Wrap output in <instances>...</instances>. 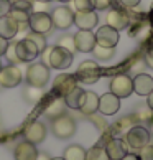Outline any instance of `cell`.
I'll list each match as a JSON object with an SVG mask.
<instances>
[{"mask_svg": "<svg viewBox=\"0 0 153 160\" xmlns=\"http://www.w3.org/2000/svg\"><path fill=\"white\" fill-rule=\"evenodd\" d=\"M97 108H99V96L94 91H86L84 102H82L79 111H82L87 116H91V114H94V112L97 111Z\"/></svg>", "mask_w": 153, "mask_h": 160, "instance_id": "cb8c5ba5", "label": "cell"}, {"mask_svg": "<svg viewBox=\"0 0 153 160\" xmlns=\"http://www.w3.org/2000/svg\"><path fill=\"white\" fill-rule=\"evenodd\" d=\"M74 10L76 12H92L94 8V0H73Z\"/></svg>", "mask_w": 153, "mask_h": 160, "instance_id": "f546056e", "label": "cell"}, {"mask_svg": "<svg viewBox=\"0 0 153 160\" xmlns=\"http://www.w3.org/2000/svg\"><path fill=\"white\" fill-rule=\"evenodd\" d=\"M119 2L123 5V7H127V8H133V7H137V5L140 3V0H119Z\"/></svg>", "mask_w": 153, "mask_h": 160, "instance_id": "74e56055", "label": "cell"}, {"mask_svg": "<svg viewBox=\"0 0 153 160\" xmlns=\"http://www.w3.org/2000/svg\"><path fill=\"white\" fill-rule=\"evenodd\" d=\"M7 46H8V40H5L0 37V56L5 55V50H7Z\"/></svg>", "mask_w": 153, "mask_h": 160, "instance_id": "ab89813d", "label": "cell"}, {"mask_svg": "<svg viewBox=\"0 0 153 160\" xmlns=\"http://www.w3.org/2000/svg\"><path fill=\"white\" fill-rule=\"evenodd\" d=\"M125 144L130 149L140 150L146 144H150V130L143 126H132L125 132Z\"/></svg>", "mask_w": 153, "mask_h": 160, "instance_id": "7a4b0ae2", "label": "cell"}, {"mask_svg": "<svg viewBox=\"0 0 153 160\" xmlns=\"http://www.w3.org/2000/svg\"><path fill=\"white\" fill-rule=\"evenodd\" d=\"M12 8V2L10 0H0V18L5 15H8V12Z\"/></svg>", "mask_w": 153, "mask_h": 160, "instance_id": "8d00e7d4", "label": "cell"}, {"mask_svg": "<svg viewBox=\"0 0 153 160\" xmlns=\"http://www.w3.org/2000/svg\"><path fill=\"white\" fill-rule=\"evenodd\" d=\"M110 160H122L128 153V145L122 139H109L104 145Z\"/></svg>", "mask_w": 153, "mask_h": 160, "instance_id": "2e32d148", "label": "cell"}, {"mask_svg": "<svg viewBox=\"0 0 153 160\" xmlns=\"http://www.w3.org/2000/svg\"><path fill=\"white\" fill-rule=\"evenodd\" d=\"M120 109V99L112 92H105L99 98V108L97 111L104 116H114Z\"/></svg>", "mask_w": 153, "mask_h": 160, "instance_id": "9a60e30c", "label": "cell"}, {"mask_svg": "<svg viewBox=\"0 0 153 160\" xmlns=\"http://www.w3.org/2000/svg\"><path fill=\"white\" fill-rule=\"evenodd\" d=\"M74 60L73 53L63 48V46L56 45V46H51V51H50V68H55V69H68L71 66V63Z\"/></svg>", "mask_w": 153, "mask_h": 160, "instance_id": "5b68a950", "label": "cell"}, {"mask_svg": "<svg viewBox=\"0 0 153 160\" xmlns=\"http://www.w3.org/2000/svg\"><path fill=\"white\" fill-rule=\"evenodd\" d=\"M50 81V68L43 63H35L26 68V82L28 86L45 88Z\"/></svg>", "mask_w": 153, "mask_h": 160, "instance_id": "6da1fadb", "label": "cell"}, {"mask_svg": "<svg viewBox=\"0 0 153 160\" xmlns=\"http://www.w3.org/2000/svg\"><path fill=\"white\" fill-rule=\"evenodd\" d=\"M99 15L96 12H74V25L79 30H92L97 27Z\"/></svg>", "mask_w": 153, "mask_h": 160, "instance_id": "ac0fdd59", "label": "cell"}, {"mask_svg": "<svg viewBox=\"0 0 153 160\" xmlns=\"http://www.w3.org/2000/svg\"><path fill=\"white\" fill-rule=\"evenodd\" d=\"M20 30V23L15 22L12 17L5 15L0 18V37L5 40H13Z\"/></svg>", "mask_w": 153, "mask_h": 160, "instance_id": "ffe728a7", "label": "cell"}, {"mask_svg": "<svg viewBox=\"0 0 153 160\" xmlns=\"http://www.w3.org/2000/svg\"><path fill=\"white\" fill-rule=\"evenodd\" d=\"M114 51H115V48H105V46H101L97 43L92 50V53L96 55L97 60H110V58L114 56Z\"/></svg>", "mask_w": 153, "mask_h": 160, "instance_id": "4316f807", "label": "cell"}, {"mask_svg": "<svg viewBox=\"0 0 153 160\" xmlns=\"http://www.w3.org/2000/svg\"><path fill=\"white\" fill-rule=\"evenodd\" d=\"M50 160H64L63 157H55V158H50Z\"/></svg>", "mask_w": 153, "mask_h": 160, "instance_id": "bcb514c9", "label": "cell"}, {"mask_svg": "<svg viewBox=\"0 0 153 160\" xmlns=\"http://www.w3.org/2000/svg\"><path fill=\"white\" fill-rule=\"evenodd\" d=\"M86 160H110L107 152H105V149L102 145H94L92 149L86 150Z\"/></svg>", "mask_w": 153, "mask_h": 160, "instance_id": "484cf974", "label": "cell"}, {"mask_svg": "<svg viewBox=\"0 0 153 160\" xmlns=\"http://www.w3.org/2000/svg\"><path fill=\"white\" fill-rule=\"evenodd\" d=\"M133 122H135V121H132L130 117H125V119H122L120 122H117L115 126H114V129H117V130H125V132H127V130L132 127Z\"/></svg>", "mask_w": 153, "mask_h": 160, "instance_id": "e575fe53", "label": "cell"}, {"mask_svg": "<svg viewBox=\"0 0 153 160\" xmlns=\"http://www.w3.org/2000/svg\"><path fill=\"white\" fill-rule=\"evenodd\" d=\"M15 53L18 56L20 63H30L40 55V50L30 38L25 37L15 41Z\"/></svg>", "mask_w": 153, "mask_h": 160, "instance_id": "8992f818", "label": "cell"}, {"mask_svg": "<svg viewBox=\"0 0 153 160\" xmlns=\"http://www.w3.org/2000/svg\"><path fill=\"white\" fill-rule=\"evenodd\" d=\"M5 56H7L10 64H20V60L15 53V41L10 43V40H8V46H7V50H5Z\"/></svg>", "mask_w": 153, "mask_h": 160, "instance_id": "1f68e13d", "label": "cell"}, {"mask_svg": "<svg viewBox=\"0 0 153 160\" xmlns=\"http://www.w3.org/2000/svg\"><path fill=\"white\" fill-rule=\"evenodd\" d=\"M0 69H2V63H0Z\"/></svg>", "mask_w": 153, "mask_h": 160, "instance_id": "c3c4849f", "label": "cell"}, {"mask_svg": "<svg viewBox=\"0 0 153 160\" xmlns=\"http://www.w3.org/2000/svg\"><path fill=\"white\" fill-rule=\"evenodd\" d=\"M50 15L53 27L58 28V30H68V28H71V25H74V12L66 5L56 7Z\"/></svg>", "mask_w": 153, "mask_h": 160, "instance_id": "52a82bcc", "label": "cell"}, {"mask_svg": "<svg viewBox=\"0 0 153 160\" xmlns=\"http://www.w3.org/2000/svg\"><path fill=\"white\" fill-rule=\"evenodd\" d=\"M51 129H53V134L58 139H69L76 132V122L73 117L63 114L60 117H56V119H53Z\"/></svg>", "mask_w": 153, "mask_h": 160, "instance_id": "ba28073f", "label": "cell"}, {"mask_svg": "<svg viewBox=\"0 0 153 160\" xmlns=\"http://www.w3.org/2000/svg\"><path fill=\"white\" fill-rule=\"evenodd\" d=\"M114 0H94V8L96 10H107L112 7Z\"/></svg>", "mask_w": 153, "mask_h": 160, "instance_id": "d590c367", "label": "cell"}, {"mask_svg": "<svg viewBox=\"0 0 153 160\" xmlns=\"http://www.w3.org/2000/svg\"><path fill=\"white\" fill-rule=\"evenodd\" d=\"M46 126L43 122L40 121H35L31 124H28V126L25 127V130H23V137H25L26 142H30V144H41L45 139H46Z\"/></svg>", "mask_w": 153, "mask_h": 160, "instance_id": "4fadbf2b", "label": "cell"}, {"mask_svg": "<svg viewBox=\"0 0 153 160\" xmlns=\"http://www.w3.org/2000/svg\"><path fill=\"white\" fill-rule=\"evenodd\" d=\"M45 116L48 117V119H56V117H60V116H63L64 112H66V102H64V99L63 98H60V96H55L50 102H48V106L45 108Z\"/></svg>", "mask_w": 153, "mask_h": 160, "instance_id": "44dd1931", "label": "cell"}, {"mask_svg": "<svg viewBox=\"0 0 153 160\" xmlns=\"http://www.w3.org/2000/svg\"><path fill=\"white\" fill-rule=\"evenodd\" d=\"M25 96L28 101L31 102H38V101L43 99L45 92H43V88H35V86H28L26 91H25Z\"/></svg>", "mask_w": 153, "mask_h": 160, "instance_id": "f1b7e54d", "label": "cell"}, {"mask_svg": "<svg viewBox=\"0 0 153 160\" xmlns=\"http://www.w3.org/2000/svg\"><path fill=\"white\" fill-rule=\"evenodd\" d=\"M10 2H12V0H10Z\"/></svg>", "mask_w": 153, "mask_h": 160, "instance_id": "681fc988", "label": "cell"}, {"mask_svg": "<svg viewBox=\"0 0 153 160\" xmlns=\"http://www.w3.org/2000/svg\"><path fill=\"white\" fill-rule=\"evenodd\" d=\"M128 23H130V15H128L125 10H122V8H112L107 13V25L115 28L117 32L125 30V28L128 27Z\"/></svg>", "mask_w": 153, "mask_h": 160, "instance_id": "e0dca14e", "label": "cell"}, {"mask_svg": "<svg viewBox=\"0 0 153 160\" xmlns=\"http://www.w3.org/2000/svg\"><path fill=\"white\" fill-rule=\"evenodd\" d=\"M138 158L140 160H153V145L146 144L145 147L138 150Z\"/></svg>", "mask_w": 153, "mask_h": 160, "instance_id": "836d02e7", "label": "cell"}, {"mask_svg": "<svg viewBox=\"0 0 153 160\" xmlns=\"http://www.w3.org/2000/svg\"><path fill=\"white\" fill-rule=\"evenodd\" d=\"M133 82V91L138 94V96H148L153 91V78L146 73H140L135 78H132Z\"/></svg>", "mask_w": 153, "mask_h": 160, "instance_id": "d6986e66", "label": "cell"}, {"mask_svg": "<svg viewBox=\"0 0 153 160\" xmlns=\"http://www.w3.org/2000/svg\"><path fill=\"white\" fill-rule=\"evenodd\" d=\"M30 12H26V10H20V8H15V7H12L10 12H8V17H12L15 22H18V23H26L28 18H30Z\"/></svg>", "mask_w": 153, "mask_h": 160, "instance_id": "83f0119b", "label": "cell"}, {"mask_svg": "<svg viewBox=\"0 0 153 160\" xmlns=\"http://www.w3.org/2000/svg\"><path fill=\"white\" fill-rule=\"evenodd\" d=\"M122 160H140V158H138L137 153H127V155L123 157Z\"/></svg>", "mask_w": 153, "mask_h": 160, "instance_id": "7bdbcfd3", "label": "cell"}, {"mask_svg": "<svg viewBox=\"0 0 153 160\" xmlns=\"http://www.w3.org/2000/svg\"><path fill=\"white\" fill-rule=\"evenodd\" d=\"M36 2H40V3H50L51 0H36Z\"/></svg>", "mask_w": 153, "mask_h": 160, "instance_id": "ee69618b", "label": "cell"}, {"mask_svg": "<svg viewBox=\"0 0 153 160\" xmlns=\"http://www.w3.org/2000/svg\"><path fill=\"white\" fill-rule=\"evenodd\" d=\"M74 86H78V81H76L74 74H68V73L58 74L55 78V82H53V94L64 98Z\"/></svg>", "mask_w": 153, "mask_h": 160, "instance_id": "8fae6325", "label": "cell"}, {"mask_svg": "<svg viewBox=\"0 0 153 160\" xmlns=\"http://www.w3.org/2000/svg\"><path fill=\"white\" fill-rule=\"evenodd\" d=\"M64 160H86V150L82 149L81 145L74 144V145H69L66 150H64Z\"/></svg>", "mask_w": 153, "mask_h": 160, "instance_id": "d4e9b609", "label": "cell"}, {"mask_svg": "<svg viewBox=\"0 0 153 160\" xmlns=\"http://www.w3.org/2000/svg\"><path fill=\"white\" fill-rule=\"evenodd\" d=\"M56 2H64V3H66V2H69V0H56Z\"/></svg>", "mask_w": 153, "mask_h": 160, "instance_id": "7dc6e473", "label": "cell"}, {"mask_svg": "<svg viewBox=\"0 0 153 160\" xmlns=\"http://www.w3.org/2000/svg\"><path fill=\"white\" fill-rule=\"evenodd\" d=\"M76 81H81L84 84H92V82H97L99 78H101V66L96 61H82L79 64L78 71L74 74Z\"/></svg>", "mask_w": 153, "mask_h": 160, "instance_id": "3957f363", "label": "cell"}, {"mask_svg": "<svg viewBox=\"0 0 153 160\" xmlns=\"http://www.w3.org/2000/svg\"><path fill=\"white\" fill-rule=\"evenodd\" d=\"M22 82V69L18 64H7L0 69V88H15Z\"/></svg>", "mask_w": 153, "mask_h": 160, "instance_id": "30bf717a", "label": "cell"}, {"mask_svg": "<svg viewBox=\"0 0 153 160\" xmlns=\"http://www.w3.org/2000/svg\"><path fill=\"white\" fill-rule=\"evenodd\" d=\"M26 25L30 32L40 33V35H48L53 30L51 15L46 13V12H33L26 22Z\"/></svg>", "mask_w": 153, "mask_h": 160, "instance_id": "277c9868", "label": "cell"}, {"mask_svg": "<svg viewBox=\"0 0 153 160\" xmlns=\"http://www.w3.org/2000/svg\"><path fill=\"white\" fill-rule=\"evenodd\" d=\"M58 45L63 46V48L69 50L71 53L76 51V46H74V37H71V35H66V37H61L60 40H58Z\"/></svg>", "mask_w": 153, "mask_h": 160, "instance_id": "d6a6232c", "label": "cell"}, {"mask_svg": "<svg viewBox=\"0 0 153 160\" xmlns=\"http://www.w3.org/2000/svg\"><path fill=\"white\" fill-rule=\"evenodd\" d=\"M150 130H151V132H153V119L150 121Z\"/></svg>", "mask_w": 153, "mask_h": 160, "instance_id": "f6af8a7d", "label": "cell"}, {"mask_svg": "<svg viewBox=\"0 0 153 160\" xmlns=\"http://www.w3.org/2000/svg\"><path fill=\"white\" fill-rule=\"evenodd\" d=\"M96 35L92 33V30H79L74 35V46L76 51L81 53H91L96 46Z\"/></svg>", "mask_w": 153, "mask_h": 160, "instance_id": "5bb4252c", "label": "cell"}, {"mask_svg": "<svg viewBox=\"0 0 153 160\" xmlns=\"http://www.w3.org/2000/svg\"><path fill=\"white\" fill-rule=\"evenodd\" d=\"M146 104H148V108L153 111V91L148 94V96H146Z\"/></svg>", "mask_w": 153, "mask_h": 160, "instance_id": "b9f144b4", "label": "cell"}, {"mask_svg": "<svg viewBox=\"0 0 153 160\" xmlns=\"http://www.w3.org/2000/svg\"><path fill=\"white\" fill-rule=\"evenodd\" d=\"M38 150L36 145L30 144V142H20L15 147V160H36Z\"/></svg>", "mask_w": 153, "mask_h": 160, "instance_id": "7402d4cb", "label": "cell"}, {"mask_svg": "<svg viewBox=\"0 0 153 160\" xmlns=\"http://www.w3.org/2000/svg\"><path fill=\"white\" fill-rule=\"evenodd\" d=\"M84 96H86V91L82 89V88H79V86H74L63 99H64V102H66V108L81 109L82 102H84Z\"/></svg>", "mask_w": 153, "mask_h": 160, "instance_id": "603a6c76", "label": "cell"}, {"mask_svg": "<svg viewBox=\"0 0 153 160\" xmlns=\"http://www.w3.org/2000/svg\"><path fill=\"white\" fill-rule=\"evenodd\" d=\"M26 38H30L35 45L38 46L40 51H43L46 48V40H45V35H40V33H35V32H28L26 33Z\"/></svg>", "mask_w": 153, "mask_h": 160, "instance_id": "4dcf8cb0", "label": "cell"}, {"mask_svg": "<svg viewBox=\"0 0 153 160\" xmlns=\"http://www.w3.org/2000/svg\"><path fill=\"white\" fill-rule=\"evenodd\" d=\"M110 92L115 94L119 99L128 98L133 92V82L128 74H117L110 81Z\"/></svg>", "mask_w": 153, "mask_h": 160, "instance_id": "9c48e42d", "label": "cell"}, {"mask_svg": "<svg viewBox=\"0 0 153 160\" xmlns=\"http://www.w3.org/2000/svg\"><path fill=\"white\" fill-rule=\"evenodd\" d=\"M145 63L148 64V66L153 69V48H150L148 51L145 53Z\"/></svg>", "mask_w": 153, "mask_h": 160, "instance_id": "f35d334b", "label": "cell"}, {"mask_svg": "<svg viewBox=\"0 0 153 160\" xmlns=\"http://www.w3.org/2000/svg\"><path fill=\"white\" fill-rule=\"evenodd\" d=\"M96 35V41H97V45H101V46H105V48H115L117 43H119V32L115 30V28L112 27H109V25H104L101 27L97 30V33H94Z\"/></svg>", "mask_w": 153, "mask_h": 160, "instance_id": "7c38bea8", "label": "cell"}, {"mask_svg": "<svg viewBox=\"0 0 153 160\" xmlns=\"http://www.w3.org/2000/svg\"><path fill=\"white\" fill-rule=\"evenodd\" d=\"M50 158L51 157L46 152H38V155H36V160H50Z\"/></svg>", "mask_w": 153, "mask_h": 160, "instance_id": "60d3db41", "label": "cell"}]
</instances>
